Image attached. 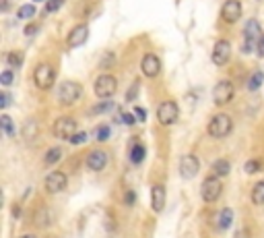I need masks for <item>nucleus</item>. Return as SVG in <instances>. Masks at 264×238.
Instances as JSON below:
<instances>
[{
	"label": "nucleus",
	"instance_id": "24",
	"mask_svg": "<svg viewBox=\"0 0 264 238\" xmlns=\"http://www.w3.org/2000/svg\"><path fill=\"white\" fill-rule=\"evenodd\" d=\"M60 158H62V150L60 147H52V150H48V154H46V164L48 166L56 164V162H60Z\"/></svg>",
	"mask_w": 264,
	"mask_h": 238
},
{
	"label": "nucleus",
	"instance_id": "3",
	"mask_svg": "<svg viewBox=\"0 0 264 238\" xmlns=\"http://www.w3.org/2000/svg\"><path fill=\"white\" fill-rule=\"evenodd\" d=\"M180 116V108L174 100H168V102H161L159 108H157V121L163 125V127H172L176 125Z\"/></svg>",
	"mask_w": 264,
	"mask_h": 238
},
{
	"label": "nucleus",
	"instance_id": "36",
	"mask_svg": "<svg viewBox=\"0 0 264 238\" xmlns=\"http://www.w3.org/2000/svg\"><path fill=\"white\" fill-rule=\"evenodd\" d=\"M124 201H126V205H132V203L137 201V193H135V191H128L126 197H124Z\"/></svg>",
	"mask_w": 264,
	"mask_h": 238
},
{
	"label": "nucleus",
	"instance_id": "15",
	"mask_svg": "<svg viewBox=\"0 0 264 238\" xmlns=\"http://www.w3.org/2000/svg\"><path fill=\"white\" fill-rule=\"evenodd\" d=\"M165 201H168V191H165L163 185H155L151 189V207H153L155 214L165 210Z\"/></svg>",
	"mask_w": 264,
	"mask_h": 238
},
{
	"label": "nucleus",
	"instance_id": "43",
	"mask_svg": "<svg viewBox=\"0 0 264 238\" xmlns=\"http://www.w3.org/2000/svg\"><path fill=\"white\" fill-rule=\"evenodd\" d=\"M21 238H38V236H33V234H25V236H21Z\"/></svg>",
	"mask_w": 264,
	"mask_h": 238
},
{
	"label": "nucleus",
	"instance_id": "20",
	"mask_svg": "<svg viewBox=\"0 0 264 238\" xmlns=\"http://www.w3.org/2000/svg\"><path fill=\"white\" fill-rule=\"evenodd\" d=\"M231 222H234V212H231V210H223L221 216H219V228L227 230L231 226Z\"/></svg>",
	"mask_w": 264,
	"mask_h": 238
},
{
	"label": "nucleus",
	"instance_id": "14",
	"mask_svg": "<svg viewBox=\"0 0 264 238\" xmlns=\"http://www.w3.org/2000/svg\"><path fill=\"white\" fill-rule=\"evenodd\" d=\"M87 38H89V27L85 23H81V25H75L71 29L69 38H66V44H69L71 48H77V46H83L87 42Z\"/></svg>",
	"mask_w": 264,
	"mask_h": 238
},
{
	"label": "nucleus",
	"instance_id": "16",
	"mask_svg": "<svg viewBox=\"0 0 264 238\" xmlns=\"http://www.w3.org/2000/svg\"><path fill=\"white\" fill-rule=\"evenodd\" d=\"M108 166V154L104 150H93L89 156H87V168L93 170V172H99Z\"/></svg>",
	"mask_w": 264,
	"mask_h": 238
},
{
	"label": "nucleus",
	"instance_id": "42",
	"mask_svg": "<svg viewBox=\"0 0 264 238\" xmlns=\"http://www.w3.org/2000/svg\"><path fill=\"white\" fill-rule=\"evenodd\" d=\"M21 216V207H13V218H19Z\"/></svg>",
	"mask_w": 264,
	"mask_h": 238
},
{
	"label": "nucleus",
	"instance_id": "2",
	"mask_svg": "<svg viewBox=\"0 0 264 238\" xmlns=\"http://www.w3.org/2000/svg\"><path fill=\"white\" fill-rule=\"evenodd\" d=\"M231 129H234V121H231L227 114H215L211 121H209V127H207L209 135L215 137V139L227 137L231 133Z\"/></svg>",
	"mask_w": 264,
	"mask_h": 238
},
{
	"label": "nucleus",
	"instance_id": "5",
	"mask_svg": "<svg viewBox=\"0 0 264 238\" xmlns=\"http://www.w3.org/2000/svg\"><path fill=\"white\" fill-rule=\"evenodd\" d=\"M54 77H56L54 67H50L48 63H42V65H38L36 73H33V83H36V87L42 89V92H48L54 85Z\"/></svg>",
	"mask_w": 264,
	"mask_h": 238
},
{
	"label": "nucleus",
	"instance_id": "13",
	"mask_svg": "<svg viewBox=\"0 0 264 238\" xmlns=\"http://www.w3.org/2000/svg\"><path fill=\"white\" fill-rule=\"evenodd\" d=\"M141 71H143V75L149 77V79L157 77V75L161 73V61H159V56H155V54H145L143 61H141Z\"/></svg>",
	"mask_w": 264,
	"mask_h": 238
},
{
	"label": "nucleus",
	"instance_id": "12",
	"mask_svg": "<svg viewBox=\"0 0 264 238\" xmlns=\"http://www.w3.org/2000/svg\"><path fill=\"white\" fill-rule=\"evenodd\" d=\"M229 58H231V44L227 40H219L213 48V63L217 67H223L229 63Z\"/></svg>",
	"mask_w": 264,
	"mask_h": 238
},
{
	"label": "nucleus",
	"instance_id": "32",
	"mask_svg": "<svg viewBox=\"0 0 264 238\" xmlns=\"http://www.w3.org/2000/svg\"><path fill=\"white\" fill-rule=\"evenodd\" d=\"M11 104V94L9 92H3L0 94V110H7Z\"/></svg>",
	"mask_w": 264,
	"mask_h": 238
},
{
	"label": "nucleus",
	"instance_id": "10",
	"mask_svg": "<svg viewBox=\"0 0 264 238\" xmlns=\"http://www.w3.org/2000/svg\"><path fill=\"white\" fill-rule=\"evenodd\" d=\"M198 170H201V160H198L196 156H192V154L182 156V160H180V174H182V178L192 181V178L198 174Z\"/></svg>",
	"mask_w": 264,
	"mask_h": 238
},
{
	"label": "nucleus",
	"instance_id": "41",
	"mask_svg": "<svg viewBox=\"0 0 264 238\" xmlns=\"http://www.w3.org/2000/svg\"><path fill=\"white\" fill-rule=\"evenodd\" d=\"M135 110H137V118H139V121H145V116H147L145 110L143 108H135Z\"/></svg>",
	"mask_w": 264,
	"mask_h": 238
},
{
	"label": "nucleus",
	"instance_id": "28",
	"mask_svg": "<svg viewBox=\"0 0 264 238\" xmlns=\"http://www.w3.org/2000/svg\"><path fill=\"white\" fill-rule=\"evenodd\" d=\"M95 137H97V141H106V139L110 137V127H108V125H102V127L97 129Z\"/></svg>",
	"mask_w": 264,
	"mask_h": 238
},
{
	"label": "nucleus",
	"instance_id": "40",
	"mask_svg": "<svg viewBox=\"0 0 264 238\" xmlns=\"http://www.w3.org/2000/svg\"><path fill=\"white\" fill-rule=\"evenodd\" d=\"M36 32H38V27H36V25H27L25 36H31V34H36Z\"/></svg>",
	"mask_w": 264,
	"mask_h": 238
},
{
	"label": "nucleus",
	"instance_id": "25",
	"mask_svg": "<svg viewBox=\"0 0 264 238\" xmlns=\"http://www.w3.org/2000/svg\"><path fill=\"white\" fill-rule=\"evenodd\" d=\"M36 15V5H23L19 11H17V17L19 19H31Z\"/></svg>",
	"mask_w": 264,
	"mask_h": 238
},
{
	"label": "nucleus",
	"instance_id": "26",
	"mask_svg": "<svg viewBox=\"0 0 264 238\" xmlns=\"http://www.w3.org/2000/svg\"><path fill=\"white\" fill-rule=\"evenodd\" d=\"M36 222H38L40 228H48V226H50V212H48V210H42V212L38 214Z\"/></svg>",
	"mask_w": 264,
	"mask_h": 238
},
{
	"label": "nucleus",
	"instance_id": "17",
	"mask_svg": "<svg viewBox=\"0 0 264 238\" xmlns=\"http://www.w3.org/2000/svg\"><path fill=\"white\" fill-rule=\"evenodd\" d=\"M244 38H246V42H254V44H258V40H260V23H258L256 19H250V21L246 23Z\"/></svg>",
	"mask_w": 264,
	"mask_h": 238
},
{
	"label": "nucleus",
	"instance_id": "31",
	"mask_svg": "<svg viewBox=\"0 0 264 238\" xmlns=\"http://www.w3.org/2000/svg\"><path fill=\"white\" fill-rule=\"evenodd\" d=\"M93 110H95L97 114H104V112H110V110H114V104H112V102H106V104H97Z\"/></svg>",
	"mask_w": 264,
	"mask_h": 238
},
{
	"label": "nucleus",
	"instance_id": "8",
	"mask_svg": "<svg viewBox=\"0 0 264 238\" xmlns=\"http://www.w3.org/2000/svg\"><path fill=\"white\" fill-rule=\"evenodd\" d=\"M234 96H236V89H234V85H231L229 81H219L215 85V89H213V102L217 106L229 104L231 100H234Z\"/></svg>",
	"mask_w": 264,
	"mask_h": 238
},
{
	"label": "nucleus",
	"instance_id": "22",
	"mask_svg": "<svg viewBox=\"0 0 264 238\" xmlns=\"http://www.w3.org/2000/svg\"><path fill=\"white\" fill-rule=\"evenodd\" d=\"M262 81H264V73H262V71H256V73L250 77V81H248V89H250V92H256V89L262 85Z\"/></svg>",
	"mask_w": 264,
	"mask_h": 238
},
{
	"label": "nucleus",
	"instance_id": "27",
	"mask_svg": "<svg viewBox=\"0 0 264 238\" xmlns=\"http://www.w3.org/2000/svg\"><path fill=\"white\" fill-rule=\"evenodd\" d=\"M7 58H9V65H11V67H17V69H19V67L23 65V54H19V52H11Z\"/></svg>",
	"mask_w": 264,
	"mask_h": 238
},
{
	"label": "nucleus",
	"instance_id": "29",
	"mask_svg": "<svg viewBox=\"0 0 264 238\" xmlns=\"http://www.w3.org/2000/svg\"><path fill=\"white\" fill-rule=\"evenodd\" d=\"M62 5H64V0H48L46 11H48V13H56V11H58Z\"/></svg>",
	"mask_w": 264,
	"mask_h": 238
},
{
	"label": "nucleus",
	"instance_id": "4",
	"mask_svg": "<svg viewBox=\"0 0 264 238\" xmlns=\"http://www.w3.org/2000/svg\"><path fill=\"white\" fill-rule=\"evenodd\" d=\"M116 89H118V81H116V77H112V75H99L97 81H95V85H93L95 96L102 98V100L112 98V96L116 94Z\"/></svg>",
	"mask_w": 264,
	"mask_h": 238
},
{
	"label": "nucleus",
	"instance_id": "30",
	"mask_svg": "<svg viewBox=\"0 0 264 238\" xmlns=\"http://www.w3.org/2000/svg\"><path fill=\"white\" fill-rule=\"evenodd\" d=\"M244 170H246L248 174H254V172L260 170V162H258V160H250V162L244 166Z\"/></svg>",
	"mask_w": 264,
	"mask_h": 238
},
{
	"label": "nucleus",
	"instance_id": "44",
	"mask_svg": "<svg viewBox=\"0 0 264 238\" xmlns=\"http://www.w3.org/2000/svg\"><path fill=\"white\" fill-rule=\"evenodd\" d=\"M33 3H42V0H33Z\"/></svg>",
	"mask_w": 264,
	"mask_h": 238
},
{
	"label": "nucleus",
	"instance_id": "7",
	"mask_svg": "<svg viewBox=\"0 0 264 238\" xmlns=\"http://www.w3.org/2000/svg\"><path fill=\"white\" fill-rule=\"evenodd\" d=\"M54 135L58 139H71L73 135H77V121L73 116H60L54 123Z\"/></svg>",
	"mask_w": 264,
	"mask_h": 238
},
{
	"label": "nucleus",
	"instance_id": "39",
	"mask_svg": "<svg viewBox=\"0 0 264 238\" xmlns=\"http://www.w3.org/2000/svg\"><path fill=\"white\" fill-rule=\"evenodd\" d=\"M256 50H258V54H260V56H264V36L258 40V46H256Z\"/></svg>",
	"mask_w": 264,
	"mask_h": 238
},
{
	"label": "nucleus",
	"instance_id": "18",
	"mask_svg": "<svg viewBox=\"0 0 264 238\" xmlns=\"http://www.w3.org/2000/svg\"><path fill=\"white\" fill-rule=\"evenodd\" d=\"M229 170H231L229 160H217V162L213 164V176H217V178L227 176V174H229Z\"/></svg>",
	"mask_w": 264,
	"mask_h": 238
},
{
	"label": "nucleus",
	"instance_id": "6",
	"mask_svg": "<svg viewBox=\"0 0 264 238\" xmlns=\"http://www.w3.org/2000/svg\"><path fill=\"white\" fill-rule=\"evenodd\" d=\"M221 191H223V185L217 176H209L207 181L203 183L201 187V197L205 203H215L219 197H221Z\"/></svg>",
	"mask_w": 264,
	"mask_h": 238
},
{
	"label": "nucleus",
	"instance_id": "9",
	"mask_svg": "<svg viewBox=\"0 0 264 238\" xmlns=\"http://www.w3.org/2000/svg\"><path fill=\"white\" fill-rule=\"evenodd\" d=\"M66 185H69V178H66L64 172H50L46 176V181H44V187L50 195H58L66 189Z\"/></svg>",
	"mask_w": 264,
	"mask_h": 238
},
{
	"label": "nucleus",
	"instance_id": "21",
	"mask_svg": "<svg viewBox=\"0 0 264 238\" xmlns=\"http://www.w3.org/2000/svg\"><path fill=\"white\" fill-rule=\"evenodd\" d=\"M145 160V147L143 145H135L130 152V162L132 164H141Z\"/></svg>",
	"mask_w": 264,
	"mask_h": 238
},
{
	"label": "nucleus",
	"instance_id": "35",
	"mask_svg": "<svg viewBox=\"0 0 264 238\" xmlns=\"http://www.w3.org/2000/svg\"><path fill=\"white\" fill-rule=\"evenodd\" d=\"M0 83H3V85H11V83H13V73H11V71H5L3 75H0Z\"/></svg>",
	"mask_w": 264,
	"mask_h": 238
},
{
	"label": "nucleus",
	"instance_id": "11",
	"mask_svg": "<svg viewBox=\"0 0 264 238\" xmlns=\"http://www.w3.org/2000/svg\"><path fill=\"white\" fill-rule=\"evenodd\" d=\"M242 17V5L240 0H225V5L221 7V19L225 23H238Z\"/></svg>",
	"mask_w": 264,
	"mask_h": 238
},
{
	"label": "nucleus",
	"instance_id": "23",
	"mask_svg": "<svg viewBox=\"0 0 264 238\" xmlns=\"http://www.w3.org/2000/svg\"><path fill=\"white\" fill-rule=\"evenodd\" d=\"M0 125H3V131H5L7 135H13V133H15V123H13V118H11L9 114L0 116Z\"/></svg>",
	"mask_w": 264,
	"mask_h": 238
},
{
	"label": "nucleus",
	"instance_id": "1",
	"mask_svg": "<svg viewBox=\"0 0 264 238\" xmlns=\"http://www.w3.org/2000/svg\"><path fill=\"white\" fill-rule=\"evenodd\" d=\"M81 94H83V87H81L77 81H64V83H60V85H58V92H56L58 102H60L62 106L75 104V102L81 98Z\"/></svg>",
	"mask_w": 264,
	"mask_h": 238
},
{
	"label": "nucleus",
	"instance_id": "19",
	"mask_svg": "<svg viewBox=\"0 0 264 238\" xmlns=\"http://www.w3.org/2000/svg\"><path fill=\"white\" fill-rule=\"evenodd\" d=\"M250 197H252V203H254V205H264V181H260V183L254 185Z\"/></svg>",
	"mask_w": 264,
	"mask_h": 238
},
{
	"label": "nucleus",
	"instance_id": "34",
	"mask_svg": "<svg viewBox=\"0 0 264 238\" xmlns=\"http://www.w3.org/2000/svg\"><path fill=\"white\" fill-rule=\"evenodd\" d=\"M114 58H116V56H114L112 52H108V54L104 56V61H102V67H104V69H110V67L114 65Z\"/></svg>",
	"mask_w": 264,
	"mask_h": 238
},
{
	"label": "nucleus",
	"instance_id": "33",
	"mask_svg": "<svg viewBox=\"0 0 264 238\" xmlns=\"http://www.w3.org/2000/svg\"><path fill=\"white\" fill-rule=\"evenodd\" d=\"M69 141H71L73 145H81V143H85V141H87V133H77V135H73Z\"/></svg>",
	"mask_w": 264,
	"mask_h": 238
},
{
	"label": "nucleus",
	"instance_id": "37",
	"mask_svg": "<svg viewBox=\"0 0 264 238\" xmlns=\"http://www.w3.org/2000/svg\"><path fill=\"white\" fill-rule=\"evenodd\" d=\"M122 121H124L126 125H130V127H132V125H135V123H137V118H135V116H132V114H124V116H122Z\"/></svg>",
	"mask_w": 264,
	"mask_h": 238
},
{
	"label": "nucleus",
	"instance_id": "38",
	"mask_svg": "<svg viewBox=\"0 0 264 238\" xmlns=\"http://www.w3.org/2000/svg\"><path fill=\"white\" fill-rule=\"evenodd\" d=\"M135 98H137V85L128 89V96H126V100H128V102H132V100H135Z\"/></svg>",
	"mask_w": 264,
	"mask_h": 238
}]
</instances>
